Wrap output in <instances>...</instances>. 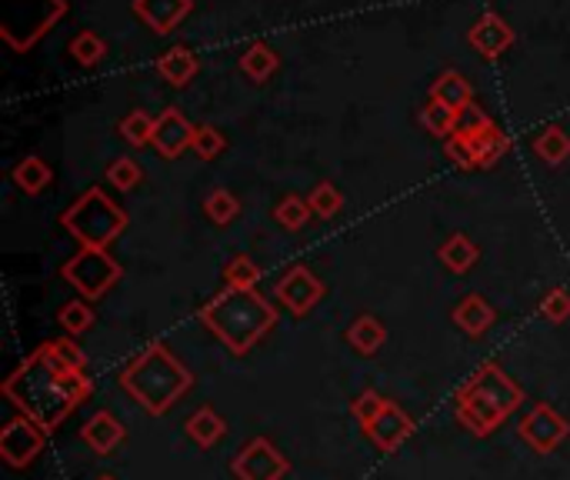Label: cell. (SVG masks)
I'll return each mask as SVG.
<instances>
[{"instance_id": "1", "label": "cell", "mask_w": 570, "mask_h": 480, "mask_svg": "<svg viewBox=\"0 0 570 480\" xmlns=\"http://www.w3.org/2000/svg\"><path fill=\"white\" fill-rule=\"evenodd\" d=\"M94 384L88 374L64 370L50 361L44 347H37L21 367L4 380V397L18 408V414L41 424L47 434H54L84 400L91 397Z\"/></svg>"}, {"instance_id": "2", "label": "cell", "mask_w": 570, "mask_h": 480, "mask_svg": "<svg viewBox=\"0 0 570 480\" xmlns=\"http://www.w3.org/2000/svg\"><path fill=\"white\" fill-rule=\"evenodd\" d=\"M201 324L237 357L248 354L277 324V307L258 290L224 287L197 310Z\"/></svg>"}, {"instance_id": "3", "label": "cell", "mask_w": 570, "mask_h": 480, "mask_svg": "<svg viewBox=\"0 0 570 480\" xmlns=\"http://www.w3.org/2000/svg\"><path fill=\"white\" fill-rule=\"evenodd\" d=\"M524 404L521 384L494 361L480 364L454 393V418L474 437H491Z\"/></svg>"}, {"instance_id": "4", "label": "cell", "mask_w": 570, "mask_h": 480, "mask_svg": "<svg viewBox=\"0 0 570 480\" xmlns=\"http://www.w3.org/2000/svg\"><path fill=\"white\" fill-rule=\"evenodd\" d=\"M121 387L147 414L160 418L194 387V374L171 354L168 344L153 341L121 370Z\"/></svg>"}, {"instance_id": "5", "label": "cell", "mask_w": 570, "mask_h": 480, "mask_svg": "<svg viewBox=\"0 0 570 480\" xmlns=\"http://www.w3.org/2000/svg\"><path fill=\"white\" fill-rule=\"evenodd\" d=\"M60 224H64V230L77 240L80 248L107 251L111 240H117L124 233L127 214H124V207L114 197H107V191L91 187L60 214Z\"/></svg>"}, {"instance_id": "6", "label": "cell", "mask_w": 570, "mask_h": 480, "mask_svg": "<svg viewBox=\"0 0 570 480\" xmlns=\"http://www.w3.org/2000/svg\"><path fill=\"white\" fill-rule=\"evenodd\" d=\"M460 127L444 140V153L454 160L460 171H487L511 150V137L498 127L494 117H487L477 107L464 111Z\"/></svg>"}, {"instance_id": "7", "label": "cell", "mask_w": 570, "mask_h": 480, "mask_svg": "<svg viewBox=\"0 0 570 480\" xmlns=\"http://www.w3.org/2000/svg\"><path fill=\"white\" fill-rule=\"evenodd\" d=\"M121 274H124L121 264L107 251H98V248H80L60 267V277L84 300H101L121 281Z\"/></svg>"}, {"instance_id": "8", "label": "cell", "mask_w": 570, "mask_h": 480, "mask_svg": "<svg viewBox=\"0 0 570 480\" xmlns=\"http://www.w3.org/2000/svg\"><path fill=\"white\" fill-rule=\"evenodd\" d=\"M290 470L287 457L277 450L274 441L267 437H254L243 444L233 460H230V473L237 480H284V473Z\"/></svg>"}, {"instance_id": "9", "label": "cell", "mask_w": 570, "mask_h": 480, "mask_svg": "<svg viewBox=\"0 0 570 480\" xmlns=\"http://www.w3.org/2000/svg\"><path fill=\"white\" fill-rule=\"evenodd\" d=\"M517 431H521V441H524L534 454H554V450L570 437L567 418L557 414L550 404H544V400H540V404H534V408L521 418Z\"/></svg>"}, {"instance_id": "10", "label": "cell", "mask_w": 570, "mask_h": 480, "mask_svg": "<svg viewBox=\"0 0 570 480\" xmlns=\"http://www.w3.org/2000/svg\"><path fill=\"white\" fill-rule=\"evenodd\" d=\"M44 444H47V431L24 414L8 421L4 431H0V457H4V464L14 470H24L27 464H34V457L44 450Z\"/></svg>"}, {"instance_id": "11", "label": "cell", "mask_w": 570, "mask_h": 480, "mask_svg": "<svg viewBox=\"0 0 570 480\" xmlns=\"http://www.w3.org/2000/svg\"><path fill=\"white\" fill-rule=\"evenodd\" d=\"M274 297H277V304H284L294 317H307V313L320 304V297H323V281L314 277L310 267L294 264L290 271H284V274L277 277Z\"/></svg>"}, {"instance_id": "12", "label": "cell", "mask_w": 570, "mask_h": 480, "mask_svg": "<svg viewBox=\"0 0 570 480\" xmlns=\"http://www.w3.org/2000/svg\"><path fill=\"white\" fill-rule=\"evenodd\" d=\"M361 431L380 454H394V450H400L403 441L414 437L418 424L400 404H394V400H384V408L377 411V418L367 427H361Z\"/></svg>"}, {"instance_id": "13", "label": "cell", "mask_w": 570, "mask_h": 480, "mask_svg": "<svg viewBox=\"0 0 570 480\" xmlns=\"http://www.w3.org/2000/svg\"><path fill=\"white\" fill-rule=\"evenodd\" d=\"M194 134H197V124H191L178 107H168L164 114L157 117L153 124V150L160 157H181L187 147H194Z\"/></svg>"}, {"instance_id": "14", "label": "cell", "mask_w": 570, "mask_h": 480, "mask_svg": "<svg viewBox=\"0 0 570 480\" xmlns=\"http://www.w3.org/2000/svg\"><path fill=\"white\" fill-rule=\"evenodd\" d=\"M467 41H470V47H474L477 54H483V57L494 60V57H501V54H508V50L514 47V27H511L501 14L487 11V14H480V18L470 24Z\"/></svg>"}, {"instance_id": "15", "label": "cell", "mask_w": 570, "mask_h": 480, "mask_svg": "<svg viewBox=\"0 0 570 480\" xmlns=\"http://www.w3.org/2000/svg\"><path fill=\"white\" fill-rule=\"evenodd\" d=\"M191 11H194V0H134V14L160 37L178 31V24Z\"/></svg>"}, {"instance_id": "16", "label": "cell", "mask_w": 570, "mask_h": 480, "mask_svg": "<svg viewBox=\"0 0 570 480\" xmlns=\"http://www.w3.org/2000/svg\"><path fill=\"white\" fill-rule=\"evenodd\" d=\"M127 437V427L111 414V411H98L84 427H80V441H84L94 454H114Z\"/></svg>"}, {"instance_id": "17", "label": "cell", "mask_w": 570, "mask_h": 480, "mask_svg": "<svg viewBox=\"0 0 570 480\" xmlns=\"http://www.w3.org/2000/svg\"><path fill=\"white\" fill-rule=\"evenodd\" d=\"M451 320L454 324L467 334V338H480L494 328V320H498V310L487 304L480 294H467L454 310H451Z\"/></svg>"}, {"instance_id": "18", "label": "cell", "mask_w": 570, "mask_h": 480, "mask_svg": "<svg viewBox=\"0 0 570 480\" xmlns=\"http://www.w3.org/2000/svg\"><path fill=\"white\" fill-rule=\"evenodd\" d=\"M197 67H201L197 54L184 44H178V47H171V50H164L157 57V73L164 77L171 88H187L191 80L197 77Z\"/></svg>"}, {"instance_id": "19", "label": "cell", "mask_w": 570, "mask_h": 480, "mask_svg": "<svg viewBox=\"0 0 570 480\" xmlns=\"http://www.w3.org/2000/svg\"><path fill=\"white\" fill-rule=\"evenodd\" d=\"M347 344L364 354V357H374L384 344H387V328L380 324V317L374 313H361L354 324L347 328Z\"/></svg>"}, {"instance_id": "20", "label": "cell", "mask_w": 570, "mask_h": 480, "mask_svg": "<svg viewBox=\"0 0 570 480\" xmlns=\"http://www.w3.org/2000/svg\"><path fill=\"white\" fill-rule=\"evenodd\" d=\"M480 258V248L467 233H451L444 244L437 248V261L451 271V274H467Z\"/></svg>"}, {"instance_id": "21", "label": "cell", "mask_w": 570, "mask_h": 480, "mask_svg": "<svg viewBox=\"0 0 570 480\" xmlns=\"http://www.w3.org/2000/svg\"><path fill=\"white\" fill-rule=\"evenodd\" d=\"M184 427H187V437H191L197 447H204V450H207V447H214V444H220V441H224V434H227V421H224V418H220L214 408H207V404H204V408H197V411L187 418V424H184Z\"/></svg>"}, {"instance_id": "22", "label": "cell", "mask_w": 570, "mask_h": 480, "mask_svg": "<svg viewBox=\"0 0 570 480\" xmlns=\"http://www.w3.org/2000/svg\"><path fill=\"white\" fill-rule=\"evenodd\" d=\"M277 64H281V57L267 41H254V44H248V50L240 54V73L251 77L254 84H264V80L277 70Z\"/></svg>"}, {"instance_id": "23", "label": "cell", "mask_w": 570, "mask_h": 480, "mask_svg": "<svg viewBox=\"0 0 570 480\" xmlns=\"http://www.w3.org/2000/svg\"><path fill=\"white\" fill-rule=\"evenodd\" d=\"M431 98L434 101H444L447 107H454V111H467L470 107V101H474V88L464 80V73H457V70H444L434 84H431Z\"/></svg>"}, {"instance_id": "24", "label": "cell", "mask_w": 570, "mask_h": 480, "mask_svg": "<svg viewBox=\"0 0 570 480\" xmlns=\"http://www.w3.org/2000/svg\"><path fill=\"white\" fill-rule=\"evenodd\" d=\"M11 178H14V184H18L27 197H37V194H44L47 184L54 181V171L47 168V160H44V157L31 153V157H24L21 164L14 168Z\"/></svg>"}, {"instance_id": "25", "label": "cell", "mask_w": 570, "mask_h": 480, "mask_svg": "<svg viewBox=\"0 0 570 480\" xmlns=\"http://www.w3.org/2000/svg\"><path fill=\"white\" fill-rule=\"evenodd\" d=\"M460 111H454V107H447L444 101H434V98H428V104L421 107V124H424V130L428 134H434V137H451L457 127H460Z\"/></svg>"}, {"instance_id": "26", "label": "cell", "mask_w": 570, "mask_h": 480, "mask_svg": "<svg viewBox=\"0 0 570 480\" xmlns=\"http://www.w3.org/2000/svg\"><path fill=\"white\" fill-rule=\"evenodd\" d=\"M534 153L550 168L563 164V160H570V134L563 127H544L534 137Z\"/></svg>"}, {"instance_id": "27", "label": "cell", "mask_w": 570, "mask_h": 480, "mask_svg": "<svg viewBox=\"0 0 570 480\" xmlns=\"http://www.w3.org/2000/svg\"><path fill=\"white\" fill-rule=\"evenodd\" d=\"M60 328L67 331V338H77V334H88L94 328V310H91V300L77 297V300H67L57 313Z\"/></svg>"}, {"instance_id": "28", "label": "cell", "mask_w": 570, "mask_h": 480, "mask_svg": "<svg viewBox=\"0 0 570 480\" xmlns=\"http://www.w3.org/2000/svg\"><path fill=\"white\" fill-rule=\"evenodd\" d=\"M41 347H44V351L50 354V361L60 364L64 370L88 374V357H84V351H80V347L73 344V338H54V341H44Z\"/></svg>"}, {"instance_id": "29", "label": "cell", "mask_w": 570, "mask_h": 480, "mask_svg": "<svg viewBox=\"0 0 570 480\" xmlns=\"http://www.w3.org/2000/svg\"><path fill=\"white\" fill-rule=\"evenodd\" d=\"M70 57L80 64V67H98L101 60H104V54H107V44L101 41V34L98 31H80L73 41H70Z\"/></svg>"}, {"instance_id": "30", "label": "cell", "mask_w": 570, "mask_h": 480, "mask_svg": "<svg viewBox=\"0 0 570 480\" xmlns=\"http://www.w3.org/2000/svg\"><path fill=\"white\" fill-rule=\"evenodd\" d=\"M307 204H310L314 217H323V220H328V217H338V214H341V207H344V194H341L334 184L320 181V184L310 187Z\"/></svg>"}, {"instance_id": "31", "label": "cell", "mask_w": 570, "mask_h": 480, "mask_svg": "<svg viewBox=\"0 0 570 480\" xmlns=\"http://www.w3.org/2000/svg\"><path fill=\"white\" fill-rule=\"evenodd\" d=\"M153 124L157 117H150L147 111H134L121 121V137L134 147H153Z\"/></svg>"}, {"instance_id": "32", "label": "cell", "mask_w": 570, "mask_h": 480, "mask_svg": "<svg viewBox=\"0 0 570 480\" xmlns=\"http://www.w3.org/2000/svg\"><path fill=\"white\" fill-rule=\"evenodd\" d=\"M274 217H277V224H281V227H287V230H300V227H307V220L314 217V210H310L307 197L287 194V197H281V201H277Z\"/></svg>"}, {"instance_id": "33", "label": "cell", "mask_w": 570, "mask_h": 480, "mask_svg": "<svg viewBox=\"0 0 570 480\" xmlns=\"http://www.w3.org/2000/svg\"><path fill=\"white\" fill-rule=\"evenodd\" d=\"M258 281H261V267L251 261V258H233L224 271V284L227 287H237V290H258Z\"/></svg>"}, {"instance_id": "34", "label": "cell", "mask_w": 570, "mask_h": 480, "mask_svg": "<svg viewBox=\"0 0 570 480\" xmlns=\"http://www.w3.org/2000/svg\"><path fill=\"white\" fill-rule=\"evenodd\" d=\"M204 214L210 217V224H217V227H227L237 214H240V201L230 194V191H214V194H207V201H204Z\"/></svg>"}, {"instance_id": "35", "label": "cell", "mask_w": 570, "mask_h": 480, "mask_svg": "<svg viewBox=\"0 0 570 480\" xmlns=\"http://www.w3.org/2000/svg\"><path fill=\"white\" fill-rule=\"evenodd\" d=\"M140 181H144V171H140L137 160H130V157H117L114 164L107 168V184L117 187V191H134Z\"/></svg>"}, {"instance_id": "36", "label": "cell", "mask_w": 570, "mask_h": 480, "mask_svg": "<svg viewBox=\"0 0 570 480\" xmlns=\"http://www.w3.org/2000/svg\"><path fill=\"white\" fill-rule=\"evenodd\" d=\"M540 317L550 320V324H563V320H570V290L567 287H554L540 297Z\"/></svg>"}, {"instance_id": "37", "label": "cell", "mask_w": 570, "mask_h": 480, "mask_svg": "<svg viewBox=\"0 0 570 480\" xmlns=\"http://www.w3.org/2000/svg\"><path fill=\"white\" fill-rule=\"evenodd\" d=\"M224 147H227V137L217 130V127H197V134H194V150L201 153V160H214V157H220L224 153Z\"/></svg>"}, {"instance_id": "38", "label": "cell", "mask_w": 570, "mask_h": 480, "mask_svg": "<svg viewBox=\"0 0 570 480\" xmlns=\"http://www.w3.org/2000/svg\"><path fill=\"white\" fill-rule=\"evenodd\" d=\"M384 400H387V397H380L377 390H364V393H361V397L354 400L351 414L357 418V424H361V427H367V424H371V421L377 418V411L384 408Z\"/></svg>"}, {"instance_id": "39", "label": "cell", "mask_w": 570, "mask_h": 480, "mask_svg": "<svg viewBox=\"0 0 570 480\" xmlns=\"http://www.w3.org/2000/svg\"><path fill=\"white\" fill-rule=\"evenodd\" d=\"M98 480H117V477H114V473H101Z\"/></svg>"}]
</instances>
